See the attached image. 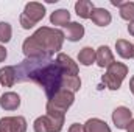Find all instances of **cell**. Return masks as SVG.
<instances>
[{
  "instance_id": "cell-27",
  "label": "cell",
  "mask_w": 134,
  "mask_h": 132,
  "mask_svg": "<svg viewBox=\"0 0 134 132\" xmlns=\"http://www.w3.org/2000/svg\"><path fill=\"white\" fill-rule=\"evenodd\" d=\"M130 89H131V92H133V95H134V76L130 79Z\"/></svg>"
},
{
  "instance_id": "cell-11",
  "label": "cell",
  "mask_w": 134,
  "mask_h": 132,
  "mask_svg": "<svg viewBox=\"0 0 134 132\" xmlns=\"http://www.w3.org/2000/svg\"><path fill=\"white\" fill-rule=\"evenodd\" d=\"M20 106V97L14 92H6L0 98V107L3 110H17Z\"/></svg>"
},
{
  "instance_id": "cell-5",
  "label": "cell",
  "mask_w": 134,
  "mask_h": 132,
  "mask_svg": "<svg viewBox=\"0 0 134 132\" xmlns=\"http://www.w3.org/2000/svg\"><path fill=\"white\" fill-rule=\"evenodd\" d=\"M73 101H75V95L72 92H69V90H59V92H56L52 98L47 101V106H50V107L63 112V113H66L67 109L73 104Z\"/></svg>"
},
{
  "instance_id": "cell-18",
  "label": "cell",
  "mask_w": 134,
  "mask_h": 132,
  "mask_svg": "<svg viewBox=\"0 0 134 132\" xmlns=\"http://www.w3.org/2000/svg\"><path fill=\"white\" fill-rule=\"evenodd\" d=\"M94 3L91 0H78L75 3V13L81 19H91V14L94 11Z\"/></svg>"
},
{
  "instance_id": "cell-14",
  "label": "cell",
  "mask_w": 134,
  "mask_h": 132,
  "mask_svg": "<svg viewBox=\"0 0 134 132\" xmlns=\"http://www.w3.org/2000/svg\"><path fill=\"white\" fill-rule=\"evenodd\" d=\"M17 82L16 79V67L6 65L0 68V84L3 87H13Z\"/></svg>"
},
{
  "instance_id": "cell-12",
  "label": "cell",
  "mask_w": 134,
  "mask_h": 132,
  "mask_svg": "<svg viewBox=\"0 0 134 132\" xmlns=\"http://www.w3.org/2000/svg\"><path fill=\"white\" fill-rule=\"evenodd\" d=\"M64 28H66L64 36H66L67 40H70V42H78L84 36V27L81 23H78V22H70V23H67Z\"/></svg>"
},
{
  "instance_id": "cell-25",
  "label": "cell",
  "mask_w": 134,
  "mask_h": 132,
  "mask_svg": "<svg viewBox=\"0 0 134 132\" xmlns=\"http://www.w3.org/2000/svg\"><path fill=\"white\" fill-rule=\"evenodd\" d=\"M128 33L131 34V36H134V20L130 22V25H128Z\"/></svg>"
},
{
  "instance_id": "cell-16",
  "label": "cell",
  "mask_w": 134,
  "mask_h": 132,
  "mask_svg": "<svg viewBox=\"0 0 134 132\" xmlns=\"http://www.w3.org/2000/svg\"><path fill=\"white\" fill-rule=\"evenodd\" d=\"M115 50H117V55L123 59H131L134 56V45L130 40H125V39L115 40Z\"/></svg>"
},
{
  "instance_id": "cell-13",
  "label": "cell",
  "mask_w": 134,
  "mask_h": 132,
  "mask_svg": "<svg viewBox=\"0 0 134 132\" xmlns=\"http://www.w3.org/2000/svg\"><path fill=\"white\" fill-rule=\"evenodd\" d=\"M91 19L97 27H108L112 20V16L104 8H94V11L91 14Z\"/></svg>"
},
{
  "instance_id": "cell-24",
  "label": "cell",
  "mask_w": 134,
  "mask_h": 132,
  "mask_svg": "<svg viewBox=\"0 0 134 132\" xmlns=\"http://www.w3.org/2000/svg\"><path fill=\"white\" fill-rule=\"evenodd\" d=\"M6 55H8V53H6V48L0 44V62H3V61L6 59Z\"/></svg>"
},
{
  "instance_id": "cell-9",
  "label": "cell",
  "mask_w": 134,
  "mask_h": 132,
  "mask_svg": "<svg viewBox=\"0 0 134 132\" xmlns=\"http://www.w3.org/2000/svg\"><path fill=\"white\" fill-rule=\"evenodd\" d=\"M131 120H133V113L125 106H119L112 112V123L115 124L117 129H126L128 124L131 123Z\"/></svg>"
},
{
  "instance_id": "cell-7",
  "label": "cell",
  "mask_w": 134,
  "mask_h": 132,
  "mask_svg": "<svg viewBox=\"0 0 134 132\" xmlns=\"http://www.w3.org/2000/svg\"><path fill=\"white\" fill-rule=\"evenodd\" d=\"M22 50H24V55L27 56V59H50V56L44 51V48L33 37V34L24 40Z\"/></svg>"
},
{
  "instance_id": "cell-8",
  "label": "cell",
  "mask_w": 134,
  "mask_h": 132,
  "mask_svg": "<svg viewBox=\"0 0 134 132\" xmlns=\"http://www.w3.org/2000/svg\"><path fill=\"white\" fill-rule=\"evenodd\" d=\"M0 132H27V120L20 115L0 118Z\"/></svg>"
},
{
  "instance_id": "cell-28",
  "label": "cell",
  "mask_w": 134,
  "mask_h": 132,
  "mask_svg": "<svg viewBox=\"0 0 134 132\" xmlns=\"http://www.w3.org/2000/svg\"><path fill=\"white\" fill-rule=\"evenodd\" d=\"M133 58H134V56H133Z\"/></svg>"
},
{
  "instance_id": "cell-6",
  "label": "cell",
  "mask_w": 134,
  "mask_h": 132,
  "mask_svg": "<svg viewBox=\"0 0 134 132\" xmlns=\"http://www.w3.org/2000/svg\"><path fill=\"white\" fill-rule=\"evenodd\" d=\"M63 126H64V123L48 117L47 113L37 117L33 123L34 132H61L63 131Z\"/></svg>"
},
{
  "instance_id": "cell-19",
  "label": "cell",
  "mask_w": 134,
  "mask_h": 132,
  "mask_svg": "<svg viewBox=\"0 0 134 132\" xmlns=\"http://www.w3.org/2000/svg\"><path fill=\"white\" fill-rule=\"evenodd\" d=\"M50 22H52V25L66 27L67 23H70V13L67 9H56V11L52 13Z\"/></svg>"
},
{
  "instance_id": "cell-3",
  "label": "cell",
  "mask_w": 134,
  "mask_h": 132,
  "mask_svg": "<svg viewBox=\"0 0 134 132\" xmlns=\"http://www.w3.org/2000/svg\"><path fill=\"white\" fill-rule=\"evenodd\" d=\"M126 75H128V67L123 62H115L114 61L108 67L106 73L101 76V81L109 90H119L123 79L126 78Z\"/></svg>"
},
{
  "instance_id": "cell-1",
  "label": "cell",
  "mask_w": 134,
  "mask_h": 132,
  "mask_svg": "<svg viewBox=\"0 0 134 132\" xmlns=\"http://www.w3.org/2000/svg\"><path fill=\"white\" fill-rule=\"evenodd\" d=\"M17 82L31 81L41 86L50 99L59 90H69L72 93L81 89V79L78 75H67L61 65L50 59H24L16 67Z\"/></svg>"
},
{
  "instance_id": "cell-22",
  "label": "cell",
  "mask_w": 134,
  "mask_h": 132,
  "mask_svg": "<svg viewBox=\"0 0 134 132\" xmlns=\"http://www.w3.org/2000/svg\"><path fill=\"white\" fill-rule=\"evenodd\" d=\"M13 36V28L8 22H0V44H8Z\"/></svg>"
},
{
  "instance_id": "cell-17",
  "label": "cell",
  "mask_w": 134,
  "mask_h": 132,
  "mask_svg": "<svg viewBox=\"0 0 134 132\" xmlns=\"http://www.w3.org/2000/svg\"><path fill=\"white\" fill-rule=\"evenodd\" d=\"M83 126H84V132H111L108 123L100 118H89Z\"/></svg>"
},
{
  "instance_id": "cell-15",
  "label": "cell",
  "mask_w": 134,
  "mask_h": 132,
  "mask_svg": "<svg viewBox=\"0 0 134 132\" xmlns=\"http://www.w3.org/2000/svg\"><path fill=\"white\" fill-rule=\"evenodd\" d=\"M56 62L61 65V68L66 71L67 75H78V64L64 53H58L56 56Z\"/></svg>"
},
{
  "instance_id": "cell-2",
  "label": "cell",
  "mask_w": 134,
  "mask_h": 132,
  "mask_svg": "<svg viewBox=\"0 0 134 132\" xmlns=\"http://www.w3.org/2000/svg\"><path fill=\"white\" fill-rule=\"evenodd\" d=\"M33 37L39 42V45L44 48V51L52 58L55 53H59L63 48L66 36L58 28H50V27H41L34 31Z\"/></svg>"
},
{
  "instance_id": "cell-10",
  "label": "cell",
  "mask_w": 134,
  "mask_h": 132,
  "mask_svg": "<svg viewBox=\"0 0 134 132\" xmlns=\"http://www.w3.org/2000/svg\"><path fill=\"white\" fill-rule=\"evenodd\" d=\"M95 62L101 68H104V67L108 68L114 62V55H112V51H111V48L108 45H101V47L97 48V51H95Z\"/></svg>"
},
{
  "instance_id": "cell-21",
  "label": "cell",
  "mask_w": 134,
  "mask_h": 132,
  "mask_svg": "<svg viewBox=\"0 0 134 132\" xmlns=\"http://www.w3.org/2000/svg\"><path fill=\"white\" fill-rule=\"evenodd\" d=\"M119 11L123 20H128V22L134 20V2H122V5L119 6Z\"/></svg>"
},
{
  "instance_id": "cell-26",
  "label": "cell",
  "mask_w": 134,
  "mask_h": 132,
  "mask_svg": "<svg viewBox=\"0 0 134 132\" xmlns=\"http://www.w3.org/2000/svg\"><path fill=\"white\" fill-rule=\"evenodd\" d=\"M126 131H128V132H134V120H131V123L128 124V128H126Z\"/></svg>"
},
{
  "instance_id": "cell-4",
  "label": "cell",
  "mask_w": 134,
  "mask_h": 132,
  "mask_svg": "<svg viewBox=\"0 0 134 132\" xmlns=\"http://www.w3.org/2000/svg\"><path fill=\"white\" fill-rule=\"evenodd\" d=\"M45 16V6L39 2H30L25 5L24 13L20 14L19 20L24 30H30L33 28L37 22H41Z\"/></svg>"
},
{
  "instance_id": "cell-23",
  "label": "cell",
  "mask_w": 134,
  "mask_h": 132,
  "mask_svg": "<svg viewBox=\"0 0 134 132\" xmlns=\"http://www.w3.org/2000/svg\"><path fill=\"white\" fill-rule=\"evenodd\" d=\"M67 132H84V126H83V124H78V123H73V124L69 128Z\"/></svg>"
},
{
  "instance_id": "cell-20",
  "label": "cell",
  "mask_w": 134,
  "mask_h": 132,
  "mask_svg": "<svg viewBox=\"0 0 134 132\" xmlns=\"http://www.w3.org/2000/svg\"><path fill=\"white\" fill-rule=\"evenodd\" d=\"M78 62L84 67H89L95 62V50L92 47H84L78 53Z\"/></svg>"
}]
</instances>
